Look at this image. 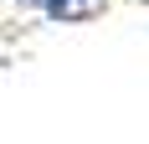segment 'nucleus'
<instances>
[{"label": "nucleus", "mask_w": 149, "mask_h": 144, "mask_svg": "<svg viewBox=\"0 0 149 144\" xmlns=\"http://www.w3.org/2000/svg\"><path fill=\"white\" fill-rule=\"evenodd\" d=\"M26 10L46 15V21H57V26H72V21H93V15L103 10V0H21Z\"/></svg>", "instance_id": "1"}]
</instances>
